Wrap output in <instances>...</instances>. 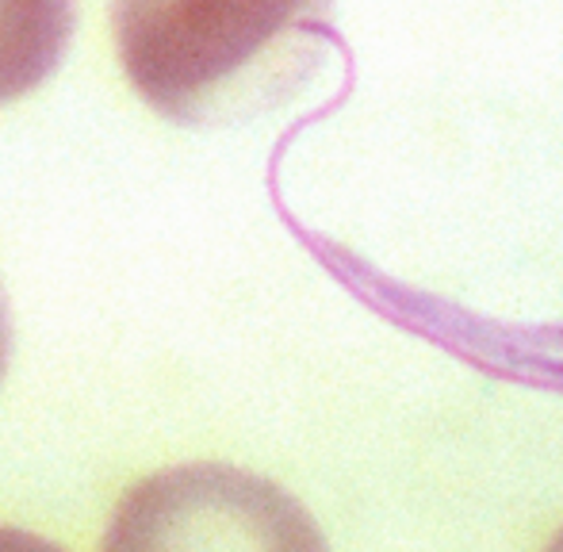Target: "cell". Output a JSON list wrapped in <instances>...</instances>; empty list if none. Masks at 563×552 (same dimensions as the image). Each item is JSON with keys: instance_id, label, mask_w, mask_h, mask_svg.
<instances>
[{"instance_id": "cell-2", "label": "cell", "mask_w": 563, "mask_h": 552, "mask_svg": "<svg viewBox=\"0 0 563 552\" xmlns=\"http://www.w3.org/2000/svg\"><path fill=\"white\" fill-rule=\"evenodd\" d=\"M74 35V0H0V108L35 92Z\"/></svg>"}, {"instance_id": "cell-1", "label": "cell", "mask_w": 563, "mask_h": 552, "mask_svg": "<svg viewBox=\"0 0 563 552\" xmlns=\"http://www.w3.org/2000/svg\"><path fill=\"white\" fill-rule=\"evenodd\" d=\"M330 0H112L131 89L185 128L242 123L291 100L322 62Z\"/></svg>"}, {"instance_id": "cell-3", "label": "cell", "mask_w": 563, "mask_h": 552, "mask_svg": "<svg viewBox=\"0 0 563 552\" xmlns=\"http://www.w3.org/2000/svg\"><path fill=\"white\" fill-rule=\"evenodd\" d=\"M8 357H12V311H8V296L0 288V380L8 373Z\"/></svg>"}]
</instances>
